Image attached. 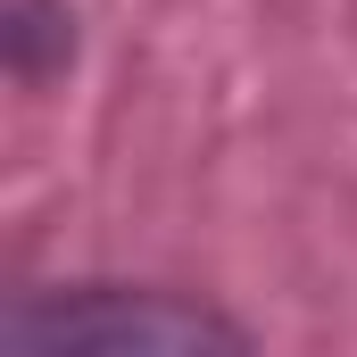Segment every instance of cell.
Instances as JSON below:
<instances>
[{
	"label": "cell",
	"instance_id": "obj_1",
	"mask_svg": "<svg viewBox=\"0 0 357 357\" xmlns=\"http://www.w3.org/2000/svg\"><path fill=\"white\" fill-rule=\"evenodd\" d=\"M8 357H208V349H250V333L183 291H25L0 316Z\"/></svg>",
	"mask_w": 357,
	"mask_h": 357
}]
</instances>
